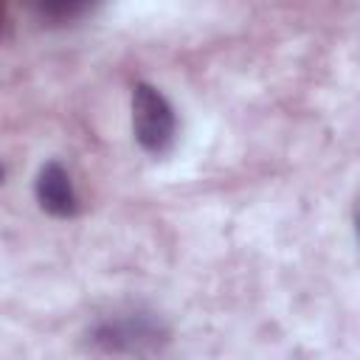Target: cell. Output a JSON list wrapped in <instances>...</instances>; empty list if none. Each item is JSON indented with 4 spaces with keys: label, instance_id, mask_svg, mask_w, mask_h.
Here are the masks:
<instances>
[{
    "label": "cell",
    "instance_id": "1",
    "mask_svg": "<svg viewBox=\"0 0 360 360\" xmlns=\"http://www.w3.org/2000/svg\"><path fill=\"white\" fill-rule=\"evenodd\" d=\"M132 129L135 141L149 155H166L177 135L172 104L158 87L146 82H138L132 87Z\"/></svg>",
    "mask_w": 360,
    "mask_h": 360
},
{
    "label": "cell",
    "instance_id": "2",
    "mask_svg": "<svg viewBox=\"0 0 360 360\" xmlns=\"http://www.w3.org/2000/svg\"><path fill=\"white\" fill-rule=\"evenodd\" d=\"M163 329L146 315H127L104 321L93 329V343L112 354H143L158 349Z\"/></svg>",
    "mask_w": 360,
    "mask_h": 360
},
{
    "label": "cell",
    "instance_id": "3",
    "mask_svg": "<svg viewBox=\"0 0 360 360\" xmlns=\"http://www.w3.org/2000/svg\"><path fill=\"white\" fill-rule=\"evenodd\" d=\"M34 191H37L39 205H42L51 217L68 219V217H73V214L79 211V200H76L70 174H68L65 166L56 163V160H48V163L39 169L37 183H34Z\"/></svg>",
    "mask_w": 360,
    "mask_h": 360
},
{
    "label": "cell",
    "instance_id": "4",
    "mask_svg": "<svg viewBox=\"0 0 360 360\" xmlns=\"http://www.w3.org/2000/svg\"><path fill=\"white\" fill-rule=\"evenodd\" d=\"M22 8L42 22H73L84 17L98 0H20Z\"/></svg>",
    "mask_w": 360,
    "mask_h": 360
}]
</instances>
